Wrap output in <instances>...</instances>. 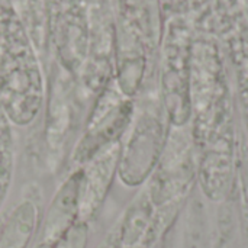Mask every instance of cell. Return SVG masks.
Returning a JSON list of instances; mask_svg holds the SVG:
<instances>
[{
    "instance_id": "6da1fadb",
    "label": "cell",
    "mask_w": 248,
    "mask_h": 248,
    "mask_svg": "<svg viewBox=\"0 0 248 248\" xmlns=\"http://www.w3.org/2000/svg\"><path fill=\"white\" fill-rule=\"evenodd\" d=\"M121 144L113 141L97 151L81 167L78 187V217L90 224L100 212L113 183L121 160Z\"/></svg>"
},
{
    "instance_id": "7a4b0ae2",
    "label": "cell",
    "mask_w": 248,
    "mask_h": 248,
    "mask_svg": "<svg viewBox=\"0 0 248 248\" xmlns=\"http://www.w3.org/2000/svg\"><path fill=\"white\" fill-rule=\"evenodd\" d=\"M102 100L105 103L97 102L94 106L92 115L89 116L86 131L71 154V161L77 167L87 163L108 144L118 141V137L124 131L129 118V109L125 103L116 108L110 106L112 102L108 94Z\"/></svg>"
},
{
    "instance_id": "3957f363",
    "label": "cell",
    "mask_w": 248,
    "mask_h": 248,
    "mask_svg": "<svg viewBox=\"0 0 248 248\" xmlns=\"http://www.w3.org/2000/svg\"><path fill=\"white\" fill-rule=\"evenodd\" d=\"M81 167H76L54 193L38 230L35 248H51L76 222L78 217V187Z\"/></svg>"
},
{
    "instance_id": "277c9868",
    "label": "cell",
    "mask_w": 248,
    "mask_h": 248,
    "mask_svg": "<svg viewBox=\"0 0 248 248\" xmlns=\"http://www.w3.org/2000/svg\"><path fill=\"white\" fill-rule=\"evenodd\" d=\"M42 221V195L29 186L22 199L0 221V248H28Z\"/></svg>"
},
{
    "instance_id": "5b68a950",
    "label": "cell",
    "mask_w": 248,
    "mask_h": 248,
    "mask_svg": "<svg viewBox=\"0 0 248 248\" xmlns=\"http://www.w3.org/2000/svg\"><path fill=\"white\" fill-rule=\"evenodd\" d=\"M13 173V148L10 128L0 112V209L7 196Z\"/></svg>"
},
{
    "instance_id": "8992f818",
    "label": "cell",
    "mask_w": 248,
    "mask_h": 248,
    "mask_svg": "<svg viewBox=\"0 0 248 248\" xmlns=\"http://www.w3.org/2000/svg\"><path fill=\"white\" fill-rule=\"evenodd\" d=\"M90 237V224L76 222L51 248H87Z\"/></svg>"
},
{
    "instance_id": "52a82bcc",
    "label": "cell",
    "mask_w": 248,
    "mask_h": 248,
    "mask_svg": "<svg viewBox=\"0 0 248 248\" xmlns=\"http://www.w3.org/2000/svg\"><path fill=\"white\" fill-rule=\"evenodd\" d=\"M96 248H115V244H113V240H112V237H110V234L108 232L106 234V237L97 244V247Z\"/></svg>"
}]
</instances>
